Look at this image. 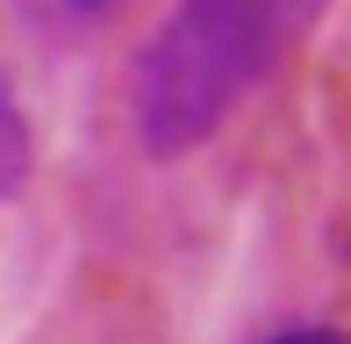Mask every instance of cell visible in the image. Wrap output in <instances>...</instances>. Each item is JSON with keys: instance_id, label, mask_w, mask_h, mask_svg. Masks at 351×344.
I'll return each mask as SVG.
<instances>
[{"instance_id": "2", "label": "cell", "mask_w": 351, "mask_h": 344, "mask_svg": "<svg viewBox=\"0 0 351 344\" xmlns=\"http://www.w3.org/2000/svg\"><path fill=\"white\" fill-rule=\"evenodd\" d=\"M22 172H29V122H22V108H14L8 79H0V194H14Z\"/></svg>"}, {"instance_id": "3", "label": "cell", "mask_w": 351, "mask_h": 344, "mask_svg": "<svg viewBox=\"0 0 351 344\" xmlns=\"http://www.w3.org/2000/svg\"><path fill=\"white\" fill-rule=\"evenodd\" d=\"M280 344H344V337H337V330H287Z\"/></svg>"}, {"instance_id": "4", "label": "cell", "mask_w": 351, "mask_h": 344, "mask_svg": "<svg viewBox=\"0 0 351 344\" xmlns=\"http://www.w3.org/2000/svg\"><path fill=\"white\" fill-rule=\"evenodd\" d=\"M51 8H65V14H101L108 0H51Z\"/></svg>"}, {"instance_id": "1", "label": "cell", "mask_w": 351, "mask_h": 344, "mask_svg": "<svg viewBox=\"0 0 351 344\" xmlns=\"http://www.w3.org/2000/svg\"><path fill=\"white\" fill-rule=\"evenodd\" d=\"M308 14L315 0H172L136 58V136L158 158L208 144Z\"/></svg>"}]
</instances>
